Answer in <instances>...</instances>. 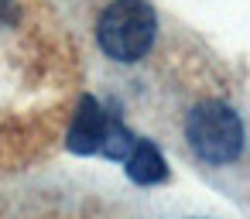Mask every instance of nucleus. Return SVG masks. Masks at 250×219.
I'll list each match as a JSON object with an SVG mask.
<instances>
[{"label": "nucleus", "mask_w": 250, "mask_h": 219, "mask_svg": "<svg viewBox=\"0 0 250 219\" xmlns=\"http://www.w3.org/2000/svg\"><path fill=\"white\" fill-rule=\"evenodd\" d=\"M185 137L192 151L209 164H226L243 147V123L226 103H199L185 120Z\"/></svg>", "instance_id": "obj_1"}, {"label": "nucleus", "mask_w": 250, "mask_h": 219, "mask_svg": "<svg viewBox=\"0 0 250 219\" xmlns=\"http://www.w3.org/2000/svg\"><path fill=\"white\" fill-rule=\"evenodd\" d=\"M127 175H130V181H137V185H158V181H165L168 164H165L161 151H158L151 140H137L134 154L127 158Z\"/></svg>", "instance_id": "obj_4"}, {"label": "nucleus", "mask_w": 250, "mask_h": 219, "mask_svg": "<svg viewBox=\"0 0 250 219\" xmlns=\"http://www.w3.org/2000/svg\"><path fill=\"white\" fill-rule=\"evenodd\" d=\"M154 11L147 4H113L100 14L96 38L117 62H137L154 41Z\"/></svg>", "instance_id": "obj_2"}, {"label": "nucleus", "mask_w": 250, "mask_h": 219, "mask_svg": "<svg viewBox=\"0 0 250 219\" xmlns=\"http://www.w3.org/2000/svg\"><path fill=\"white\" fill-rule=\"evenodd\" d=\"M110 120L113 117H106L93 96H83V103L76 110V120L69 127V151H76V154H96V151H103Z\"/></svg>", "instance_id": "obj_3"}]
</instances>
